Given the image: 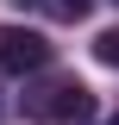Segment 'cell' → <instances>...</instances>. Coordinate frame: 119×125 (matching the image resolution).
<instances>
[{"label": "cell", "mask_w": 119, "mask_h": 125, "mask_svg": "<svg viewBox=\"0 0 119 125\" xmlns=\"http://www.w3.org/2000/svg\"><path fill=\"white\" fill-rule=\"evenodd\" d=\"M94 56H100L107 69H119V25H113V31H100V38H94Z\"/></svg>", "instance_id": "obj_3"}, {"label": "cell", "mask_w": 119, "mask_h": 125, "mask_svg": "<svg viewBox=\"0 0 119 125\" xmlns=\"http://www.w3.org/2000/svg\"><path fill=\"white\" fill-rule=\"evenodd\" d=\"M0 69L6 75H38V69H50V44L25 25H0Z\"/></svg>", "instance_id": "obj_2"}, {"label": "cell", "mask_w": 119, "mask_h": 125, "mask_svg": "<svg viewBox=\"0 0 119 125\" xmlns=\"http://www.w3.org/2000/svg\"><path fill=\"white\" fill-rule=\"evenodd\" d=\"M25 119H57V125H94V94L82 88L75 75H57V81H31L19 94Z\"/></svg>", "instance_id": "obj_1"}, {"label": "cell", "mask_w": 119, "mask_h": 125, "mask_svg": "<svg viewBox=\"0 0 119 125\" xmlns=\"http://www.w3.org/2000/svg\"><path fill=\"white\" fill-rule=\"evenodd\" d=\"M107 125H119V113H113V119H107Z\"/></svg>", "instance_id": "obj_6"}, {"label": "cell", "mask_w": 119, "mask_h": 125, "mask_svg": "<svg viewBox=\"0 0 119 125\" xmlns=\"http://www.w3.org/2000/svg\"><path fill=\"white\" fill-rule=\"evenodd\" d=\"M44 6H50V19H88L94 0H44Z\"/></svg>", "instance_id": "obj_4"}, {"label": "cell", "mask_w": 119, "mask_h": 125, "mask_svg": "<svg viewBox=\"0 0 119 125\" xmlns=\"http://www.w3.org/2000/svg\"><path fill=\"white\" fill-rule=\"evenodd\" d=\"M0 106H6V100H0Z\"/></svg>", "instance_id": "obj_7"}, {"label": "cell", "mask_w": 119, "mask_h": 125, "mask_svg": "<svg viewBox=\"0 0 119 125\" xmlns=\"http://www.w3.org/2000/svg\"><path fill=\"white\" fill-rule=\"evenodd\" d=\"M13 6H44V0H13Z\"/></svg>", "instance_id": "obj_5"}]
</instances>
